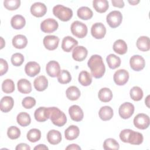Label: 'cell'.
Here are the masks:
<instances>
[{
  "mask_svg": "<svg viewBox=\"0 0 150 150\" xmlns=\"http://www.w3.org/2000/svg\"><path fill=\"white\" fill-rule=\"evenodd\" d=\"M14 104V100L11 96L2 97L0 101V109L2 112H8L10 111Z\"/></svg>",
  "mask_w": 150,
  "mask_h": 150,
  "instance_id": "cell-21",
  "label": "cell"
},
{
  "mask_svg": "<svg viewBox=\"0 0 150 150\" xmlns=\"http://www.w3.org/2000/svg\"><path fill=\"white\" fill-rule=\"evenodd\" d=\"M15 149L16 150H30V147L26 144L21 143L16 146Z\"/></svg>",
  "mask_w": 150,
  "mask_h": 150,
  "instance_id": "cell-48",
  "label": "cell"
},
{
  "mask_svg": "<svg viewBox=\"0 0 150 150\" xmlns=\"http://www.w3.org/2000/svg\"><path fill=\"white\" fill-rule=\"evenodd\" d=\"M78 45V42L73 38L67 36L64 37L62 42V48L66 52H70Z\"/></svg>",
  "mask_w": 150,
  "mask_h": 150,
  "instance_id": "cell-19",
  "label": "cell"
},
{
  "mask_svg": "<svg viewBox=\"0 0 150 150\" xmlns=\"http://www.w3.org/2000/svg\"><path fill=\"white\" fill-rule=\"evenodd\" d=\"M130 97L131 98L136 101L141 100L143 97V91L138 86H134L130 90Z\"/></svg>",
  "mask_w": 150,
  "mask_h": 150,
  "instance_id": "cell-39",
  "label": "cell"
},
{
  "mask_svg": "<svg viewBox=\"0 0 150 150\" xmlns=\"http://www.w3.org/2000/svg\"><path fill=\"white\" fill-rule=\"evenodd\" d=\"M59 38L54 35L46 36L43 40V45L46 49L49 50L56 49L59 45Z\"/></svg>",
  "mask_w": 150,
  "mask_h": 150,
  "instance_id": "cell-13",
  "label": "cell"
},
{
  "mask_svg": "<svg viewBox=\"0 0 150 150\" xmlns=\"http://www.w3.org/2000/svg\"><path fill=\"white\" fill-rule=\"evenodd\" d=\"M128 2L132 5H135L139 2V1H128Z\"/></svg>",
  "mask_w": 150,
  "mask_h": 150,
  "instance_id": "cell-52",
  "label": "cell"
},
{
  "mask_svg": "<svg viewBox=\"0 0 150 150\" xmlns=\"http://www.w3.org/2000/svg\"><path fill=\"white\" fill-rule=\"evenodd\" d=\"M66 149H75V150H79V149H81V148L77 144H73L71 145H69L68 146H67L66 148Z\"/></svg>",
  "mask_w": 150,
  "mask_h": 150,
  "instance_id": "cell-50",
  "label": "cell"
},
{
  "mask_svg": "<svg viewBox=\"0 0 150 150\" xmlns=\"http://www.w3.org/2000/svg\"><path fill=\"white\" fill-rule=\"evenodd\" d=\"M129 64L131 69L134 71H141L145 66V61L143 57L135 54L132 56L129 60Z\"/></svg>",
  "mask_w": 150,
  "mask_h": 150,
  "instance_id": "cell-10",
  "label": "cell"
},
{
  "mask_svg": "<svg viewBox=\"0 0 150 150\" xmlns=\"http://www.w3.org/2000/svg\"><path fill=\"white\" fill-rule=\"evenodd\" d=\"M70 29L71 33L78 38H84L88 32L86 24L79 21H76L71 23Z\"/></svg>",
  "mask_w": 150,
  "mask_h": 150,
  "instance_id": "cell-5",
  "label": "cell"
},
{
  "mask_svg": "<svg viewBox=\"0 0 150 150\" xmlns=\"http://www.w3.org/2000/svg\"><path fill=\"white\" fill-rule=\"evenodd\" d=\"M33 86L37 91H44L48 86V80L45 76H38L33 81Z\"/></svg>",
  "mask_w": 150,
  "mask_h": 150,
  "instance_id": "cell-22",
  "label": "cell"
},
{
  "mask_svg": "<svg viewBox=\"0 0 150 150\" xmlns=\"http://www.w3.org/2000/svg\"><path fill=\"white\" fill-rule=\"evenodd\" d=\"M46 71L49 76L52 77H57L61 71L59 63L54 60L49 62L46 66Z\"/></svg>",
  "mask_w": 150,
  "mask_h": 150,
  "instance_id": "cell-15",
  "label": "cell"
},
{
  "mask_svg": "<svg viewBox=\"0 0 150 150\" xmlns=\"http://www.w3.org/2000/svg\"><path fill=\"white\" fill-rule=\"evenodd\" d=\"M34 149L36 150V149H40V150H44V149H48V147L46 146L44 144H39L37 146H36L35 148H34Z\"/></svg>",
  "mask_w": 150,
  "mask_h": 150,
  "instance_id": "cell-51",
  "label": "cell"
},
{
  "mask_svg": "<svg viewBox=\"0 0 150 150\" xmlns=\"http://www.w3.org/2000/svg\"><path fill=\"white\" fill-rule=\"evenodd\" d=\"M93 6L94 9L99 13H104L108 9L109 4L107 0H94Z\"/></svg>",
  "mask_w": 150,
  "mask_h": 150,
  "instance_id": "cell-32",
  "label": "cell"
},
{
  "mask_svg": "<svg viewBox=\"0 0 150 150\" xmlns=\"http://www.w3.org/2000/svg\"><path fill=\"white\" fill-rule=\"evenodd\" d=\"M98 115L100 118L103 121H108L111 120L113 117V110L110 106H103L100 109Z\"/></svg>",
  "mask_w": 150,
  "mask_h": 150,
  "instance_id": "cell-27",
  "label": "cell"
},
{
  "mask_svg": "<svg viewBox=\"0 0 150 150\" xmlns=\"http://www.w3.org/2000/svg\"><path fill=\"white\" fill-rule=\"evenodd\" d=\"M46 12L47 8L43 3L37 2L33 4L30 6V12L36 17H42L46 14Z\"/></svg>",
  "mask_w": 150,
  "mask_h": 150,
  "instance_id": "cell-14",
  "label": "cell"
},
{
  "mask_svg": "<svg viewBox=\"0 0 150 150\" xmlns=\"http://www.w3.org/2000/svg\"><path fill=\"white\" fill-rule=\"evenodd\" d=\"M137 47L139 50L142 52L148 51L150 49V41L148 36H140L137 40Z\"/></svg>",
  "mask_w": 150,
  "mask_h": 150,
  "instance_id": "cell-28",
  "label": "cell"
},
{
  "mask_svg": "<svg viewBox=\"0 0 150 150\" xmlns=\"http://www.w3.org/2000/svg\"><path fill=\"white\" fill-rule=\"evenodd\" d=\"M103 148L105 150L118 149L120 145L118 142L113 138L106 139L103 143Z\"/></svg>",
  "mask_w": 150,
  "mask_h": 150,
  "instance_id": "cell-40",
  "label": "cell"
},
{
  "mask_svg": "<svg viewBox=\"0 0 150 150\" xmlns=\"http://www.w3.org/2000/svg\"><path fill=\"white\" fill-rule=\"evenodd\" d=\"M18 91L23 94H29L32 91V86L30 82L25 79L19 80L17 83Z\"/></svg>",
  "mask_w": 150,
  "mask_h": 150,
  "instance_id": "cell-24",
  "label": "cell"
},
{
  "mask_svg": "<svg viewBox=\"0 0 150 150\" xmlns=\"http://www.w3.org/2000/svg\"><path fill=\"white\" fill-rule=\"evenodd\" d=\"M57 80L61 84L69 83L71 80L70 73L66 70H62L57 76Z\"/></svg>",
  "mask_w": 150,
  "mask_h": 150,
  "instance_id": "cell-42",
  "label": "cell"
},
{
  "mask_svg": "<svg viewBox=\"0 0 150 150\" xmlns=\"http://www.w3.org/2000/svg\"><path fill=\"white\" fill-rule=\"evenodd\" d=\"M114 51L119 54H124L127 52V45L122 39L117 40L113 44Z\"/></svg>",
  "mask_w": 150,
  "mask_h": 150,
  "instance_id": "cell-30",
  "label": "cell"
},
{
  "mask_svg": "<svg viewBox=\"0 0 150 150\" xmlns=\"http://www.w3.org/2000/svg\"><path fill=\"white\" fill-rule=\"evenodd\" d=\"M8 70V64L7 62L4 59H0V75L5 74Z\"/></svg>",
  "mask_w": 150,
  "mask_h": 150,
  "instance_id": "cell-47",
  "label": "cell"
},
{
  "mask_svg": "<svg viewBox=\"0 0 150 150\" xmlns=\"http://www.w3.org/2000/svg\"><path fill=\"white\" fill-rule=\"evenodd\" d=\"M26 23L25 18L21 15H16L13 16L11 20V24L15 29H21L23 28Z\"/></svg>",
  "mask_w": 150,
  "mask_h": 150,
  "instance_id": "cell-29",
  "label": "cell"
},
{
  "mask_svg": "<svg viewBox=\"0 0 150 150\" xmlns=\"http://www.w3.org/2000/svg\"><path fill=\"white\" fill-rule=\"evenodd\" d=\"M80 134V130L76 125L69 126L64 131V137L67 140H73L76 139Z\"/></svg>",
  "mask_w": 150,
  "mask_h": 150,
  "instance_id": "cell-25",
  "label": "cell"
},
{
  "mask_svg": "<svg viewBox=\"0 0 150 150\" xmlns=\"http://www.w3.org/2000/svg\"><path fill=\"white\" fill-rule=\"evenodd\" d=\"M22 104L24 108L30 109L35 105L36 100L32 97H26L22 100Z\"/></svg>",
  "mask_w": 150,
  "mask_h": 150,
  "instance_id": "cell-46",
  "label": "cell"
},
{
  "mask_svg": "<svg viewBox=\"0 0 150 150\" xmlns=\"http://www.w3.org/2000/svg\"><path fill=\"white\" fill-rule=\"evenodd\" d=\"M58 22L53 18H48L40 23V29L45 33H52L58 28Z\"/></svg>",
  "mask_w": 150,
  "mask_h": 150,
  "instance_id": "cell-8",
  "label": "cell"
},
{
  "mask_svg": "<svg viewBox=\"0 0 150 150\" xmlns=\"http://www.w3.org/2000/svg\"><path fill=\"white\" fill-rule=\"evenodd\" d=\"M2 90L5 93H11L15 90V84L11 79L5 80L2 84Z\"/></svg>",
  "mask_w": 150,
  "mask_h": 150,
  "instance_id": "cell-41",
  "label": "cell"
},
{
  "mask_svg": "<svg viewBox=\"0 0 150 150\" xmlns=\"http://www.w3.org/2000/svg\"><path fill=\"white\" fill-rule=\"evenodd\" d=\"M11 60L13 66H20L24 62V56L20 53H16L12 54Z\"/></svg>",
  "mask_w": 150,
  "mask_h": 150,
  "instance_id": "cell-45",
  "label": "cell"
},
{
  "mask_svg": "<svg viewBox=\"0 0 150 150\" xmlns=\"http://www.w3.org/2000/svg\"><path fill=\"white\" fill-rule=\"evenodd\" d=\"M118 112L122 118L128 119L132 115L134 112V105L129 102H125L120 106Z\"/></svg>",
  "mask_w": 150,
  "mask_h": 150,
  "instance_id": "cell-9",
  "label": "cell"
},
{
  "mask_svg": "<svg viewBox=\"0 0 150 150\" xmlns=\"http://www.w3.org/2000/svg\"><path fill=\"white\" fill-rule=\"evenodd\" d=\"M149 96H147V97L146 98V100H145V103H146V106L148 107H149Z\"/></svg>",
  "mask_w": 150,
  "mask_h": 150,
  "instance_id": "cell-53",
  "label": "cell"
},
{
  "mask_svg": "<svg viewBox=\"0 0 150 150\" xmlns=\"http://www.w3.org/2000/svg\"><path fill=\"white\" fill-rule=\"evenodd\" d=\"M88 54V51L86 47L83 46H79L75 47L72 52L73 59L77 62H81L84 60Z\"/></svg>",
  "mask_w": 150,
  "mask_h": 150,
  "instance_id": "cell-17",
  "label": "cell"
},
{
  "mask_svg": "<svg viewBox=\"0 0 150 150\" xmlns=\"http://www.w3.org/2000/svg\"><path fill=\"white\" fill-rule=\"evenodd\" d=\"M98 97L101 101L107 103L111 101L112 98V93L110 88L104 87L99 90Z\"/></svg>",
  "mask_w": 150,
  "mask_h": 150,
  "instance_id": "cell-31",
  "label": "cell"
},
{
  "mask_svg": "<svg viewBox=\"0 0 150 150\" xmlns=\"http://www.w3.org/2000/svg\"><path fill=\"white\" fill-rule=\"evenodd\" d=\"M49 108V118L52 123L57 126H63L67 121V117L65 114L57 107Z\"/></svg>",
  "mask_w": 150,
  "mask_h": 150,
  "instance_id": "cell-3",
  "label": "cell"
},
{
  "mask_svg": "<svg viewBox=\"0 0 150 150\" xmlns=\"http://www.w3.org/2000/svg\"><path fill=\"white\" fill-rule=\"evenodd\" d=\"M20 0H5L4 1L5 8L9 11L16 10L20 6Z\"/></svg>",
  "mask_w": 150,
  "mask_h": 150,
  "instance_id": "cell-43",
  "label": "cell"
},
{
  "mask_svg": "<svg viewBox=\"0 0 150 150\" xmlns=\"http://www.w3.org/2000/svg\"><path fill=\"white\" fill-rule=\"evenodd\" d=\"M79 81L83 86H90L92 82L91 75L87 71H81L79 76Z\"/></svg>",
  "mask_w": 150,
  "mask_h": 150,
  "instance_id": "cell-37",
  "label": "cell"
},
{
  "mask_svg": "<svg viewBox=\"0 0 150 150\" xmlns=\"http://www.w3.org/2000/svg\"><path fill=\"white\" fill-rule=\"evenodd\" d=\"M53 13L60 21L66 22L73 16L72 10L62 5H57L53 8Z\"/></svg>",
  "mask_w": 150,
  "mask_h": 150,
  "instance_id": "cell-4",
  "label": "cell"
},
{
  "mask_svg": "<svg viewBox=\"0 0 150 150\" xmlns=\"http://www.w3.org/2000/svg\"><path fill=\"white\" fill-rule=\"evenodd\" d=\"M47 139L52 145H56L62 141V134L57 130H50L47 134Z\"/></svg>",
  "mask_w": 150,
  "mask_h": 150,
  "instance_id": "cell-23",
  "label": "cell"
},
{
  "mask_svg": "<svg viewBox=\"0 0 150 150\" xmlns=\"http://www.w3.org/2000/svg\"><path fill=\"white\" fill-rule=\"evenodd\" d=\"M1 49H2V48L4 47V45H3V43H4V44H5V41H4V40L3 39V38H2V37H1Z\"/></svg>",
  "mask_w": 150,
  "mask_h": 150,
  "instance_id": "cell-54",
  "label": "cell"
},
{
  "mask_svg": "<svg viewBox=\"0 0 150 150\" xmlns=\"http://www.w3.org/2000/svg\"><path fill=\"white\" fill-rule=\"evenodd\" d=\"M113 79L117 85H124L129 79V73L126 70L119 69L114 73Z\"/></svg>",
  "mask_w": 150,
  "mask_h": 150,
  "instance_id": "cell-11",
  "label": "cell"
},
{
  "mask_svg": "<svg viewBox=\"0 0 150 150\" xmlns=\"http://www.w3.org/2000/svg\"><path fill=\"white\" fill-rule=\"evenodd\" d=\"M34 117L38 122L46 121L49 118V108L45 107H39L35 110Z\"/></svg>",
  "mask_w": 150,
  "mask_h": 150,
  "instance_id": "cell-18",
  "label": "cell"
},
{
  "mask_svg": "<svg viewBox=\"0 0 150 150\" xmlns=\"http://www.w3.org/2000/svg\"><path fill=\"white\" fill-rule=\"evenodd\" d=\"M8 137L11 139H16L21 135V130L16 126H11L7 130Z\"/></svg>",
  "mask_w": 150,
  "mask_h": 150,
  "instance_id": "cell-44",
  "label": "cell"
},
{
  "mask_svg": "<svg viewBox=\"0 0 150 150\" xmlns=\"http://www.w3.org/2000/svg\"><path fill=\"white\" fill-rule=\"evenodd\" d=\"M77 14L80 19L88 20L93 17V13L90 8L87 6H81L78 9Z\"/></svg>",
  "mask_w": 150,
  "mask_h": 150,
  "instance_id": "cell-33",
  "label": "cell"
},
{
  "mask_svg": "<svg viewBox=\"0 0 150 150\" xmlns=\"http://www.w3.org/2000/svg\"><path fill=\"white\" fill-rule=\"evenodd\" d=\"M111 2L112 5L115 7L122 8L124 6V2L122 0H112Z\"/></svg>",
  "mask_w": 150,
  "mask_h": 150,
  "instance_id": "cell-49",
  "label": "cell"
},
{
  "mask_svg": "<svg viewBox=\"0 0 150 150\" xmlns=\"http://www.w3.org/2000/svg\"><path fill=\"white\" fill-rule=\"evenodd\" d=\"M67 98L71 101L77 100L80 96V91L76 86H70L67 88L66 91Z\"/></svg>",
  "mask_w": 150,
  "mask_h": 150,
  "instance_id": "cell-35",
  "label": "cell"
},
{
  "mask_svg": "<svg viewBox=\"0 0 150 150\" xmlns=\"http://www.w3.org/2000/svg\"><path fill=\"white\" fill-rule=\"evenodd\" d=\"M69 114L72 120L80 121L83 120L84 113L82 109L77 105H73L69 109Z\"/></svg>",
  "mask_w": 150,
  "mask_h": 150,
  "instance_id": "cell-16",
  "label": "cell"
},
{
  "mask_svg": "<svg viewBox=\"0 0 150 150\" xmlns=\"http://www.w3.org/2000/svg\"><path fill=\"white\" fill-rule=\"evenodd\" d=\"M88 67L90 69L91 75L96 79L103 76L105 71V67L101 56L94 54L91 56L87 62Z\"/></svg>",
  "mask_w": 150,
  "mask_h": 150,
  "instance_id": "cell-1",
  "label": "cell"
},
{
  "mask_svg": "<svg viewBox=\"0 0 150 150\" xmlns=\"http://www.w3.org/2000/svg\"><path fill=\"white\" fill-rule=\"evenodd\" d=\"M134 124L138 129H145L149 125V117L145 114H137L134 118Z\"/></svg>",
  "mask_w": 150,
  "mask_h": 150,
  "instance_id": "cell-7",
  "label": "cell"
},
{
  "mask_svg": "<svg viewBox=\"0 0 150 150\" xmlns=\"http://www.w3.org/2000/svg\"><path fill=\"white\" fill-rule=\"evenodd\" d=\"M16 121L19 125L22 127H26L29 125L31 122L30 115L25 112H21L19 113L16 117Z\"/></svg>",
  "mask_w": 150,
  "mask_h": 150,
  "instance_id": "cell-36",
  "label": "cell"
},
{
  "mask_svg": "<svg viewBox=\"0 0 150 150\" xmlns=\"http://www.w3.org/2000/svg\"><path fill=\"white\" fill-rule=\"evenodd\" d=\"M25 71L28 76L34 77L39 73L40 66L36 62H29L25 65Z\"/></svg>",
  "mask_w": 150,
  "mask_h": 150,
  "instance_id": "cell-20",
  "label": "cell"
},
{
  "mask_svg": "<svg viewBox=\"0 0 150 150\" xmlns=\"http://www.w3.org/2000/svg\"><path fill=\"white\" fill-rule=\"evenodd\" d=\"M122 20V15L118 11L110 12L106 17V21L108 25L112 28H115L120 25Z\"/></svg>",
  "mask_w": 150,
  "mask_h": 150,
  "instance_id": "cell-6",
  "label": "cell"
},
{
  "mask_svg": "<svg viewBox=\"0 0 150 150\" xmlns=\"http://www.w3.org/2000/svg\"><path fill=\"white\" fill-rule=\"evenodd\" d=\"M12 45L16 49H23L28 43V40L25 36L23 35H17L12 39Z\"/></svg>",
  "mask_w": 150,
  "mask_h": 150,
  "instance_id": "cell-26",
  "label": "cell"
},
{
  "mask_svg": "<svg viewBox=\"0 0 150 150\" xmlns=\"http://www.w3.org/2000/svg\"><path fill=\"white\" fill-rule=\"evenodd\" d=\"M27 139L31 142H36L41 138V132L37 128H32L30 129L26 135Z\"/></svg>",
  "mask_w": 150,
  "mask_h": 150,
  "instance_id": "cell-38",
  "label": "cell"
},
{
  "mask_svg": "<svg viewBox=\"0 0 150 150\" xmlns=\"http://www.w3.org/2000/svg\"><path fill=\"white\" fill-rule=\"evenodd\" d=\"M108 67L111 69H115L118 67L121 64L120 58L114 54H110L106 58Z\"/></svg>",
  "mask_w": 150,
  "mask_h": 150,
  "instance_id": "cell-34",
  "label": "cell"
},
{
  "mask_svg": "<svg viewBox=\"0 0 150 150\" xmlns=\"http://www.w3.org/2000/svg\"><path fill=\"white\" fill-rule=\"evenodd\" d=\"M91 33L94 38L101 39L104 37L106 33V28L104 25L101 22L95 23L91 26Z\"/></svg>",
  "mask_w": 150,
  "mask_h": 150,
  "instance_id": "cell-12",
  "label": "cell"
},
{
  "mask_svg": "<svg viewBox=\"0 0 150 150\" xmlns=\"http://www.w3.org/2000/svg\"><path fill=\"white\" fill-rule=\"evenodd\" d=\"M120 139L125 143L132 145H140L143 142V135L141 133L130 129H124L120 133Z\"/></svg>",
  "mask_w": 150,
  "mask_h": 150,
  "instance_id": "cell-2",
  "label": "cell"
}]
</instances>
